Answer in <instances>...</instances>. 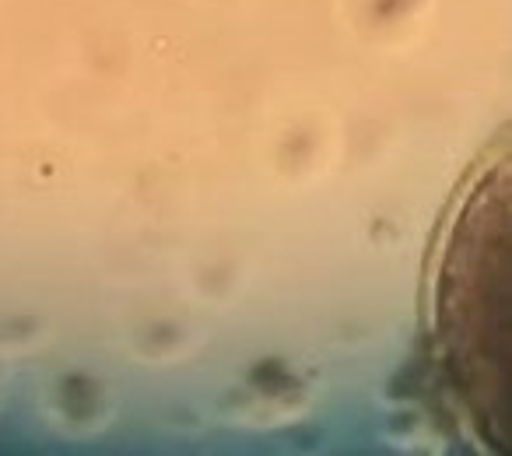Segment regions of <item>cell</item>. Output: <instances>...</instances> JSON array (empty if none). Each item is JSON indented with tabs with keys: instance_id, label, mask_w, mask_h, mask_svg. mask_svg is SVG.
Segmentation results:
<instances>
[{
	"instance_id": "cell-1",
	"label": "cell",
	"mask_w": 512,
	"mask_h": 456,
	"mask_svg": "<svg viewBox=\"0 0 512 456\" xmlns=\"http://www.w3.org/2000/svg\"><path fill=\"white\" fill-rule=\"evenodd\" d=\"M509 169L491 165L467 193L442 253V362L491 446H509Z\"/></svg>"
}]
</instances>
